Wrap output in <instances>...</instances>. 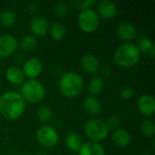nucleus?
Instances as JSON below:
<instances>
[{"label": "nucleus", "instance_id": "nucleus-8", "mask_svg": "<svg viewBox=\"0 0 155 155\" xmlns=\"http://www.w3.org/2000/svg\"><path fill=\"white\" fill-rule=\"evenodd\" d=\"M17 47L18 43L15 36L9 34L0 35V58H6L12 55Z\"/></svg>", "mask_w": 155, "mask_h": 155}, {"label": "nucleus", "instance_id": "nucleus-11", "mask_svg": "<svg viewBox=\"0 0 155 155\" xmlns=\"http://www.w3.org/2000/svg\"><path fill=\"white\" fill-rule=\"evenodd\" d=\"M138 112L145 117H150L155 113L154 97L151 94H143L137 100Z\"/></svg>", "mask_w": 155, "mask_h": 155}, {"label": "nucleus", "instance_id": "nucleus-13", "mask_svg": "<svg viewBox=\"0 0 155 155\" xmlns=\"http://www.w3.org/2000/svg\"><path fill=\"white\" fill-rule=\"evenodd\" d=\"M81 66L83 70L88 74L94 75L100 70V61L96 55L93 54H86L81 58Z\"/></svg>", "mask_w": 155, "mask_h": 155}, {"label": "nucleus", "instance_id": "nucleus-34", "mask_svg": "<svg viewBox=\"0 0 155 155\" xmlns=\"http://www.w3.org/2000/svg\"><path fill=\"white\" fill-rule=\"evenodd\" d=\"M142 155H151V154H149V153H143V154H142Z\"/></svg>", "mask_w": 155, "mask_h": 155}, {"label": "nucleus", "instance_id": "nucleus-9", "mask_svg": "<svg viewBox=\"0 0 155 155\" xmlns=\"http://www.w3.org/2000/svg\"><path fill=\"white\" fill-rule=\"evenodd\" d=\"M25 77L28 79H36L43 71V64L37 57H32L27 59L22 68Z\"/></svg>", "mask_w": 155, "mask_h": 155}, {"label": "nucleus", "instance_id": "nucleus-19", "mask_svg": "<svg viewBox=\"0 0 155 155\" xmlns=\"http://www.w3.org/2000/svg\"><path fill=\"white\" fill-rule=\"evenodd\" d=\"M66 147L72 152H79L83 145V139L78 134H70L64 139Z\"/></svg>", "mask_w": 155, "mask_h": 155}, {"label": "nucleus", "instance_id": "nucleus-12", "mask_svg": "<svg viewBox=\"0 0 155 155\" xmlns=\"http://www.w3.org/2000/svg\"><path fill=\"white\" fill-rule=\"evenodd\" d=\"M116 34L121 40L124 41V43H130L136 37L137 30L131 22L123 21L117 25Z\"/></svg>", "mask_w": 155, "mask_h": 155}, {"label": "nucleus", "instance_id": "nucleus-18", "mask_svg": "<svg viewBox=\"0 0 155 155\" xmlns=\"http://www.w3.org/2000/svg\"><path fill=\"white\" fill-rule=\"evenodd\" d=\"M5 78L6 80L15 85L23 84L25 82V75L23 74L22 69L17 66H10L5 71Z\"/></svg>", "mask_w": 155, "mask_h": 155}, {"label": "nucleus", "instance_id": "nucleus-30", "mask_svg": "<svg viewBox=\"0 0 155 155\" xmlns=\"http://www.w3.org/2000/svg\"><path fill=\"white\" fill-rule=\"evenodd\" d=\"M97 4V2L95 0H84V1H80L78 2V6L82 9V10H85V9H89L91 8L92 5Z\"/></svg>", "mask_w": 155, "mask_h": 155}, {"label": "nucleus", "instance_id": "nucleus-5", "mask_svg": "<svg viewBox=\"0 0 155 155\" xmlns=\"http://www.w3.org/2000/svg\"><path fill=\"white\" fill-rule=\"evenodd\" d=\"M84 129L86 136L92 142L99 143L106 139L109 134V129L107 128L105 122L96 118L89 119L84 124Z\"/></svg>", "mask_w": 155, "mask_h": 155}, {"label": "nucleus", "instance_id": "nucleus-32", "mask_svg": "<svg viewBox=\"0 0 155 155\" xmlns=\"http://www.w3.org/2000/svg\"><path fill=\"white\" fill-rule=\"evenodd\" d=\"M148 54L151 56V58H153V59L155 57V47H153V49H152V50L149 52V54Z\"/></svg>", "mask_w": 155, "mask_h": 155}, {"label": "nucleus", "instance_id": "nucleus-20", "mask_svg": "<svg viewBox=\"0 0 155 155\" xmlns=\"http://www.w3.org/2000/svg\"><path fill=\"white\" fill-rule=\"evenodd\" d=\"M104 85V83L103 78L101 76L95 75L90 79L88 85H87V89H88V92L93 96H95L103 91Z\"/></svg>", "mask_w": 155, "mask_h": 155}, {"label": "nucleus", "instance_id": "nucleus-10", "mask_svg": "<svg viewBox=\"0 0 155 155\" xmlns=\"http://www.w3.org/2000/svg\"><path fill=\"white\" fill-rule=\"evenodd\" d=\"M29 29L34 36L43 37L49 30V23L43 16H34L29 21Z\"/></svg>", "mask_w": 155, "mask_h": 155}, {"label": "nucleus", "instance_id": "nucleus-16", "mask_svg": "<svg viewBox=\"0 0 155 155\" xmlns=\"http://www.w3.org/2000/svg\"><path fill=\"white\" fill-rule=\"evenodd\" d=\"M112 140L116 146L120 148H125L131 143V135L129 132L126 131L125 129L118 128L114 131L112 135Z\"/></svg>", "mask_w": 155, "mask_h": 155}, {"label": "nucleus", "instance_id": "nucleus-31", "mask_svg": "<svg viewBox=\"0 0 155 155\" xmlns=\"http://www.w3.org/2000/svg\"><path fill=\"white\" fill-rule=\"evenodd\" d=\"M112 74H113V70H112L110 67H108V66H105V67L103 69V71H102V74L104 75V76H106V77L110 76Z\"/></svg>", "mask_w": 155, "mask_h": 155}, {"label": "nucleus", "instance_id": "nucleus-35", "mask_svg": "<svg viewBox=\"0 0 155 155\" xmlns=\"http://www.w3.org/2000/svg\"><path fill=\"white\" fill-rule=\"evenodd\" d=\"M18 155H21V154H18Z\"/></svg>", "mask_w": 155, "mask_h": 155}, {"label": "nucleus", "instance_id": "nucleus-25", "mask_svg": "<svg viewBox=\"0 0 155 155\" xmlns=\"http://www.w3.org/2000/svg\"><path fill=\"white\" fill-rule=\"evenodd\" d=\"M36 116L41 122L47 123L53 118V111L47 105H40L36 110Z\"/></svg>", "mask_w": 155, "mask_h": 155}, {"label": "nucleus", "instance_id": "nucleus-26", "mask_svg": "<svg viewBox=\"0 0 155 155\" xmlns=\"http://www.w3.org/2000/svg\"><path fill=\"white\" fill-rule=\"evenodd\" d=\"M141 131L146 137H153L155 134V125L153 121L146 119L141 124Z\"/></svg>", "mask_w": 155, "mask_h": 155}, {"label": "nucleus", "instance_id": "nucleus-29", "mask_svg": "<svg viewBox=\"0 0 155 155\" xmlns=\"http://www.w3.org/2000/svg\"><path fill=\"white\" fill-rule=\"evenodd\" d=\"M134 93H135V91H134V89L133 87L127 86V87H124L121 91V94L120 95H121L122 99H124V100H129V99H131V98L134 97Z\"/></svg>", "mask_w": 155, "mask_h": 155}, {"label": "nucleus", "instance_id": "nucleus-1", "mask_svg": "<svg viewBox=\"0 0 155 155\" xmlns=\"http://www.w3.org/2000/svg\"><path fill=\"white\" fill-rule=\"evenodd\" d=\"M25 110V101L19 93L8 91L0 96V114L6 120L14 121L20 118Z\"/></svg>", "mask_w": 155, "mask_h": 155}, {"label": "nucleus", "instance_id": "nucleus-3", "mask_svg": "<svg viewBox=\"0 0 155 155\" xmlns=\"http://www.w3.org/2000/svg\"><path fill=\"white\" fill-rule=\"evenodd\" d=\"M59 90L61 94L67 98L78 96L84 89L83 77L75 72H67L62 75L59 81Z\"/></svg>", "mask_w": 155, "mask_h": 155}, {"label": "nucleus", "instance_id": "nucleus-7", "mask_svg": "<svg viewBox=\"0 0 155 155\" xmlns=\"http://www.w3.org/2000/svg\"><path fill=\"white\" fill-rule=\"evenodd\" d=\"M37 143L44 148H53L59 141V134L56 129L51 125H43L38 128L35 134Z\"/></svg>", "mask_w": 155, "mask_h": 155}, {"label": "nucleus", "instance_id": "nucleus-15", "mask_svg": "<svg viewBox=\"0 0 155 155\" xmlns=\"http://www.w3.org/2000/svg\"><path fill=\"white\" fill-rule=\"evenodd\" d=\"M83 108L90 115H98L102 111V104L97 97L89 95L84 98Z\"/></svg>", "mask_w": 155, "mask_h": 155}, {"label": "nucleus", "instance_id": "nucleus-27", "mask_svg": "<svg viewBox=\"0 0 155 155\" xmlns=\"http://www.w3.org/2000/svg\"><path fill=\"white\" fill-rule=\"evenodd\" d=\"M54 11L57 16L64 17L68 13V5L64 2H62V1L56 2L54 5Z\"/></svg>", "mask_w": 155, "mask_h": 155}, {"label": "nucleus", "instance_id": "nucleus-24", "mask_svg": "<svg viewBox=\"0 0 155 155\" xmlns=\"http://www.w3.org/2000/svg\"><path fill=\"white\" fill-rule=\"evenodd\" d=\"M136 46L141 54H149V52L154 47V45L153 40L148 36H142L138 40V44L136 45Z\"/></svg>", "mask_w": 155, "mask_h": 155}, {"label": "nucleus", "instance_id": "nucleus-21", "mask_svg": "<svg viewBox=\"0 0 155 155\" xmlns=\"http://www.w3.org/2000/svg\"><path fill=\"white\" fill-rule=\"evenodd\" d=\"M48 32H49L52 39H54V41H60L64 37L66 30L63 24H61L59 22H55L51 26H49Z\"/></svg>", "mask_w": 155, "mask_h": 155}, {"label": "nucleus", "instance_id": "nucleus-4", "mask_svg": "<svg viewBox=\"0 0 155 155\" xmlns=\"http://www.w3.org/2000/svg\"><path fill=\"white\" fill-rule=\"evenodd\" d=\"M20 94L25 103L38 104L45 96V87L37 79H28L23 83Z\"/></svg>", "mask_w": 155, "mask_h": 155}, {"label": "nucleus", "instance_id": "nucleus-2", "mask_svg": "<svg viewBox=\"0 0 155 155\" xmlns=\"http://www.w3.org/2000/svg\"><path fill=\"white\" fill-rule=\"evenodd\" d=\"M141 58V53L136 45L124 43L117 47L114 54V61L116 65L122 68H131L138 64Z\"/></svg>", "mask_w": 155, "mask_h": 155}, {"label": "nucleus", "instance_id": "nucleus-6", "mask_svg": "<svg viewBox=\"0 0 155 155\" xmlns=\"http://www.w3.org/2000/svg\"><path fill=\"white\" fill-rule=\"evenodd\" d=\"M100 25V17L95 10L89 8L82 10L78 15V25L84 33L94 32Z\"/></svg>", "mask_w": 155, "mask_h": 155}, {"label": "nucleus", "instance_id": "nucleus-17", "mask_svg": "<svg viewBox=\"0 0 155 155\" xmlns=\"http://www.w3.org/2000/svg\"><path fill=\"white\" fill-rule=\"evenodd\" d=\"M78 153L79 155H105V151L100 143L89 141L83 143Z\"/></svg>", "mask_w": 155, "mask_h": 155}, {"label": "nucleus", "instance_id": "nucleus-22", "mask_svg": "<svg viewBox=\"0 0 155 155\" xmlns=\"http://www.w3.org/2000/svg\"><path fill=\"white\" fill-rule=\"evenodd\" d=\"M18 45L23 51L31 52L37 46V39L33 35H27L20 40Z\"/></svg>", "mask_w": 155, "mask_h": 155}, {"label": "nucleus", "instance_id": "nucleus-14", "mask_svg": "<svg viewBox=\"0 0 155 155\" xmlns=\"http://www.w3.org/2000/svg\"><path fill=\"white\" fill-rule=\"evenodd\" d=\"M118 12L117 5L115 3L110 0H102L97 4V11L99 17L104 19L114 18Z\"/></svg>", "mask_w": 155, "mask_h": 155}, {"label": "nucleus", "instance_id": "nucleus-28", "mask_svg": "<svg viewBox=\"0 0 155 155\" xmlns=\"http://www.w3.org/2000/svg\"><path fill=\"white\" fill-rule=\"evenodd\" d=\"M120 123H121V121H120V119H119V117L117 115H111L107 119V121L105 122V124H106V126H107V128L109 130L110 129L116 130V129L119 128Z\"/></svg>", "mask_w": 155, "mask_h": 155}, {"label": "nucleus", "instance_id": "nucleus-33", "mask_svg": "<svg viewBox=\"0 0 155 155\" xmlns=\"http://www.w3.org/2000/svg\"><path fill=\"white\" fill-rule=\"evenodd\" d=\"M35 155H47V153L45 152H38L37 153H35Z\"/></svg>", "mask_w": 155, "mask_h": 155}, {"label": "nucleus", "instance_id": "nucleus-23", "mask_svg": "<svg viewBox=\"0 0 155 155\" xmlns=\"http://www.w3.org/2000/svg\"><path fill=\"white\" fill-rule=\"evenodd\" d=\"M15 13L10 9L4 10L0 13V25L5 27H10L15 23Z\"/></svg>", "mask_w": 155, "mask_h": 155}]
</instances>
